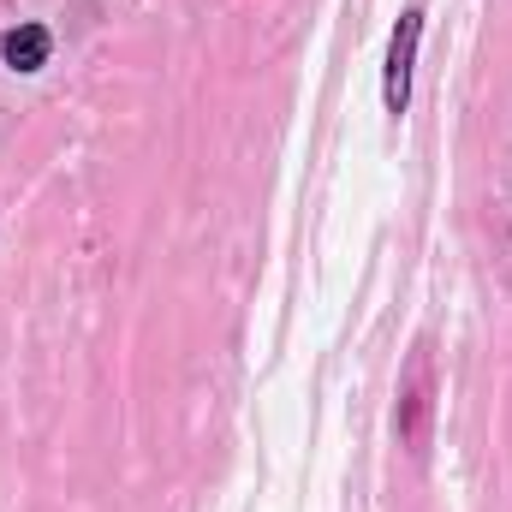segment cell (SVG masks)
I'll use <instances>...</instances> for the list:
<instances>
[{
    "label": "cell",
    "mask_w": 512,
    "mask_h": 512,
    "mask_svg": "<svg viewBox=\"0 0 512 512\" xmlns=\"http://www.w3.org/2000/svg\"><path fill=\"white\" fill-rule=\"evenodd\" d=\"M48 48H54V36H48L42 24H18V30H6L0 60H6L12 72H42V66H48Z\"/></svg>",
    "instance_id": "3"
},
{
    "label": "cell",
    "mask_w": 512,
    "mask_h": 512,
    "mask_svg": "<svg viewBox=\"0 0 512 512\" xmlns=\"http://www.w3.org/2000/svg\"><path fill=\"white\" fill-rule=\"evenodd\" d=\"M423 423H429V358L417 352L411 358V382H405V417H399V435H405L411 453H423V435H429Z\"/></svg>",
    "instance_id": "2"
},
{
    "label": "cell",
    "mask_w": 512,
    "mask_h": 512,
    "mask_svg": "<svg viewBox=\"0 0 512 512\" xmlns=\"http://www.w3.org/2000/svg\"><path fill=\"white\" fill-rule=\"evenodd\" d=\"M417 36H423V12H405L393 42H387V72H382V102L387 114L399 120L411 108V66H417Z\"/></svg>",
    "instance_id": "1"
}]
</instances>
